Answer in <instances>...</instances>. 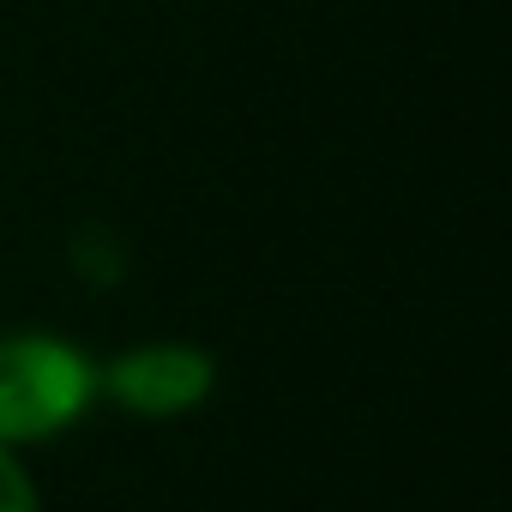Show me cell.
Returning a JSON list of instances; mask_svg holds the SVG:
<instances>
[{
    "instance_id": "3957f363",
    "label": "cell",
    "mask_w": 512,
    "mask_h": 512,
    "mask_svg": "<svg viewBox=\"0 0 512 512\" xmlns=\"http://www.w3.org/2000/svg\"><path fill=\"white\" fill-rule=\"evenodd\" d=\"M0 512H37V494L25 482V470L7 458V446H0Z\"/></svg>"
},
{
    "instance_id": "6da1fadb",
    "label": "cell",
    "mask_w": 512,
    "mask_h": 512,
    "mask_svg": "<svg viewBox=\"0 0 512 512\" xmlns=\"http://www.w3.org/2000/svg\"><path fill=\"white\" fill-rule=\"evenodd\" d=\"M97 392V374L61 338L0 344V440H37L67 428Z\"/></svg>"
},
{
    "instance_id": "7a4b0ae2",
    "label": "cell",
    "mask_w": 512,
    "mask_h": 512,
    "mask_svg": "<svg viewBox=\"0 0 512 512\" xmlns=\"http://www.w3.org/2000/svg\"><path fill=\"white\" fill-rule=\"evenodd\" d=\"M103 386L115 392V404H127L139 416H175V410L205 398L211 362L187 344H151V350H133V356L109 362Z\"/></svg>"
}]
</instances>
